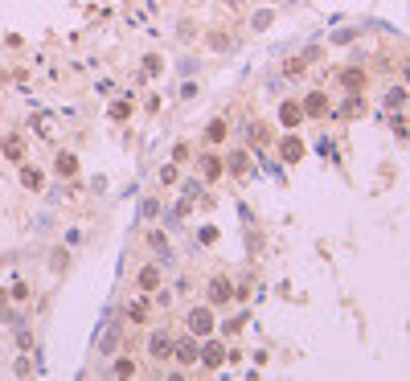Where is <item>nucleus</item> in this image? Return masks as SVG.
<instances>
[{
    "label": "nucleus",
    "mask_w": 410,
    "mask_h": 381,
    "mask_svg": "<svg viewBox=\"0 0 410 381\" xmlns=\"http://www.w3.org/2000/svg\"><path fill=\"white\" fill-rule=\"evenodd\" d=\"M406 74H410V66H406Z\"/></svg>",
    "instance_id": "nucleus-3"
},
{
    "label": "nucleus",
    "mask_w": 410,
    "mask_h": 381,
    "mask_svg": "<svg viewBox=\"0 0 410 381\" xmlns=\"http://www.w3.org/2000/svg\"><path fill=\"white\" fill-rule=\"evenodd\" d=\"M328 111V99H324V94H312V99H308V111L304 115H324Z\"/></svg>",
    "instance_id": "nucleus-1"
},
{
    "label": "nucleus",
    "mask_w": 410,
    "mask_h": 381,
    "mask_svg": "<svg viewBox=\"0 0 410 381\" xmlns=\"http://www.w3.org/2000/svg\"><path fill=\"white\" fill-rule=\"evenodd\" d=\"M300 115H304V111H300L296 103H287V107H283V123H300Z\"/></svg>",
    "instance_id": "nucleus-2"
}]
</instances>
